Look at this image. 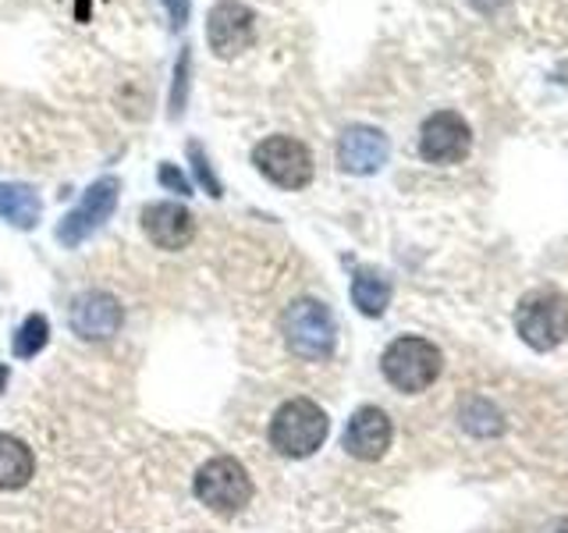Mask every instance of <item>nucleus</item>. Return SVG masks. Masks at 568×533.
<instances>
[{
    "label": "nucleus",
    "instance_id": "nucleus-1",
    "mask_svg": "<svg viewBox=\"0 0 568 533\" xmlns=\"http://www.w3.org/2000/svg\"><path fill=\"white\" fill-rule=\"evenodd\" d=\"M381 370H384L387 384H395L398 391H405V395H419V391H426L440 378L444 355L434 342H426V338L402 334L384 349Z\"/></svg>",
    "mask_w": 568,
    "mask_h": 533
},
{
    "label": "nucleus",
    "instance_id": "nucleus-2",
    "mask_svg": "<svg viewBox=\"0 0 568 533\" xmlns=\"http://www.w3.org/2000/svg\"><path fill=\"white\" fill-rule=\"evenodd\" d=\"M331 420L313 399H288L271 420V444L288 459H310L327 441Z\"/></svg>",
    "mask_w": 568,
    "mask_h": 533
},
{
    "label": "nucleus",
    "instance_id": "nucleus-3",
    "mask_svg": "<svg viewBox=\"0 0 568 533\" xmlns=\"http://www.w3.org/2000/svg\"><path fill=\"white\" fill-rule=\"evenodd\" d=\"M281 331H284V342L288 349L298 355V360H327L334 352V316L320 299H295L288 310L281 316Z\"/></svg>",
    "mask_w": 568,
    "mask_h": 533
},
{
    "label": "nucleus",
    "instance_id": "nucleus-4",
    "mask_svg": "<svg viewBox=\"0 0 568 533\" xmlns=\"http://www.w3.org/2000/svg\"><path fill=\"white\" fill-rule=\"evenodd\" d=\"M515 331H519L523 342L537 352L558 349L568 338V299L555 289L523 295L519 310H515Z\"/></svg>",
    "mask_w": 568,
    "mask_h": 533
},
{
    "label": "nucleus",
    "instance_id": "nucleus-5",
    "mask_svg": "<svg viewBox=\"0 0 568 533\" xmlns=\"http://www.w3.org/2000/svg\"><path fill=\"white\" fill-rule=\"evenodd\" d=\"M253 164L256 171L266 178V182H274L277 189H306L313 182V150L306 147L302 139H292V135H266L256 142L253 150Z\"/></svg>",
    "mask_w": 568,
    "mask_h": 533
},
{
    "label": "nucleus",
    "instance_id": "nucleus-6",
    "mask_svg": "<svg viewBox=\"0 0 568 533\" xmlns=\"http://www.w3.org/2000/svg\"><path fill=\"white\" fill-rule=\"evenodd\" d=\"M192 487H195V497L217 515H235L248 505V497H253V480H248L242 462L231 455H217L203 462Z\"/></svg>",
    "mask_w": 568,
    "mask_h": 533
},
{
    "label": "nucleus",
    "instance_id": "nucleus-7",
    "mask_svg": "<svg viewBox=\"0 0 568 533\" xmlns=\"http://www.w3.org/2000/svg\"><path fill=\"white\" fill-rule=\"evenodd\" d=\"M118 192H121V182L118 178H97L93 185H89L82 192V200L68 210V218L58 224V242L68 245V249H75L82 245L93 231H100L106 221H111V213L118 207Z\"/></svg>",
    "mask_w": 568,
    "mask_h": 533
},
{
    "label": "nucleus",
    "instance_id": "nucleus-8",
    "mask_svg": "<svg viewBox=\"0 0 568 533\" xmlns=\"http://www.w3.org/2000/svg\"><path fill=\"white\" fill-rule=\"evenodd\" d=\"M206 43L213 58L235 61L256 43V11L242 0H217L206 14Z\"/></svg>",
    "mask_w": 568,
    "mask_h": 533
},
{
    "label": "nucleus",
    "instance_id": "nucleus-9",
    "mask_svg": "<svg viewBox=\"0 0 568 533\" xmlns=\"http://www.w3.org/2000/svg\"><path fill=\"white\" fill-rule=\"evenodd\" d=\"M473 150V129L458 111H437L419 129V153L430 164H458Z\"/></svg>",
    "mask_w": 568,
    "mask_h": 533
},
{
    "label": "nucleus",
    "instance_id": "nucleus-10",
    "mask_svg": "<svg viewBox=\"0 0 568 533\" xmlns=\"http://www.w3.org/2000/svg\"><path fill=\"white\" fill-rule=\"evenodd\" d=\"M71 331L85 342H106L114 338L124 324V306L111 292H85L71 302V316H68Z\"/></svg>",
    "mask_w": 568,
    "mask_h": 533
},
{
    "label": "nucleus",
    "instance_id": "nucleus-11",
    "mask_svg": "<svg viewBox=\"0 0 568 533\" xmlns=\"http://www.w3.org/2000/svg\"><path fill=\"white\" fill-rule=\"evenodd\" d=\"M390 142L373 124H348L337 139V164L348 174H377L387 164Z\"/></svg>",
    "mask_w": 568,
    "mask_h": 533
},
{
    "label": "nucleus",
    "instance_id": "nucleus-12",
    "mask_svg": "<svg viewBox=\"0 0 568 533\" xmlns=\"http://www.w3.org/2000/svg\"><path fill=\"white\" fill-rule=\"evenodd\" d=\"M390 434H395V426H390V416L384 413V409L363 405V409H355V413H352L342 444H345V452L352 459L377 462L390 449Z\"/></svg>",
    "mask_w": 568,
    "mask_h": 533
},
{
    "label": "nucleus",
    "instance_id": "nucleus-13",
    "mask_svg": "<svg viewBox=\"0 0 568 533\" xmlns=\"http://www.w3.org/2000/svg\"><path fill=\"white\" fill-rule=\"evenodd\" d=\"M142 231L156 249L178 253L195 239V218L182 203H150L142 210Z\"/></svg>",
    "mask_w": 568,
    "mask_h": 533
},
{
    "label": "nucleus",
    "instance_id": "nucleus-14",
    "mask_svg": "<svg viewBox=\"0 0 568 533\" xmlns=\"http://www.w3.org/2000/svg\"><path fill=\"white\" fill-rule=\"evenodd\" d=\"M40 213H43V203H40V192H36L32 185L0 182V218H4L8 224L32 231L36 224H40Z\"/></svg>",
    "mask_w": 568,
    "mask_h": 533
},
{
    "label": "nucleus",
    "instance_id": "nucleus-15",
    "mask_svg": "<svg viewBox=\"0 0 568 533\" xmlns=\"http://www.w3.org/2000/svg\"><path fill=\"white\" fill-rule=\"evenodd\" d=\"M36 473V455L14 434H0V491L26 487Z\"/></svg>",
    "mask_w": 568,
    "mask_h": 533
},
{
    "label": "nucleus",
    "instance_id": "nucleus-16",
    "mask_svg": "<svg viewBox=\"0 0 568 533\" xmlns=\"http://www.w3.org/2000/svg\"><path fill=\"white\" fill-rule=\"evenodd\" d=\"M352 302L359 313L381 316L390 302V281L381 271H373V266H363V271H355L352 278Z\"/></svg>",
    "mask_w": 568,
    "mask_h": 533
},
{
    "label": "nucleus",
    "instance_id": "nucleus-17",
    "mask_svg": "<svg viewBox=\"0 0 568 533\" xmlns=\"http://www.w3.org/2000/svg\"><path fill=\"white\" fill-rule=\"evenodd\" d=\"M47 342H50V324H47V316L32 313V316L26 320V324L14 331V342H11V349H14L18 360H32V355L40 352Z\"/></svg>",
    "mask_w": 568,
    "mask_h": 533
},
{
    "label": "nucleus",
    "instance_id": "nucleus-18",
    "mask_svg": "<svg viewBox=\"0 0 568 533\" xmlns=\"http://www.w3.org/2000/svg\"><path fill=\"white\" fill-rule=\"evenodd\" d=\"M189 86H192V47H182L174 61V89H171V118H182L185 100H189Z\"/></svg>",
    "mask_w": 568,
    "mask_h": 533
},
{
    "label": "nucleus",
    "instance_id": "nucleus-19",
    "mask_svg": "<svg viewBox=\"0 0 568 533\" xmlns=\"http://www.w3.org/2000/svg\"><path fill=\"white\" fill-rule=\"evenodd\" d=\"M185 153H189V160H192V168H195V174H200V182H203V189H206V195H213V200H221L224 195V185H221V178L213 174V168H210V157H206V150L200 147V142H185Z\"/></svg>",
    "mask_w": 568,
    "mask_h": 533
},
{
    "label": "nucleus",
    "instance_id": "nucleus-20",
    "mask_svg": "<svg viewBox=\"0 0 568 533\" xmlns=\"http://www.w3.org/2000/svg\"><path fill=\"white\" fill-rule=\"evenodd\" d=\"M156 182L174 195H192V182L182 174V168L171 164V160H164V164L156 168Z\"/></svg>",
    "mask_w": 568,
    "mask_h": 533
},
{
    "label": "nucleus",
    "instance_id": "nucleus-21",
    "mask_svg": "<svg viewBox=\"0 0 568 533\" xmlns=\"http://www.w3.org/2000/svg\"><path fill=\"white\" fill-rule=\"evenodd\" d=\"M164 8L171 14V29H185L189 26V14H192V0H164Z\"/></svg>",
    "mask_w": 568,
    "mask_h": 533
},
{
    "label": "nucleus",
    "instance_id": "nucleus-22",
    "mask_svg": "<svg viewBox=\"0 0 568 533\" xmlns=\"http://www.w3.org/2000/svg\"><path fill=\"white\" fill-rule=\"evenodd\" d=\"M75 18L79 22H89V0H75Z\"/></svg>",
    "mask_w": 568,
    "mask_h": 533
},
{
    "label": "nucleus",
    "instance_id": "nucleus-23",
    "mask_svg": "<svg viewBox=\"0 0 568 533\" xmlns=\"http://www.w3.org/2000/svg\"><path fill=\"white\" fill-rule=\"evenodd\" d=\"M4 384H8V366H0V391H4Z\"/></svg>",
    "mask_w": 568,
    "mask_h": 533
}]
</instances>
